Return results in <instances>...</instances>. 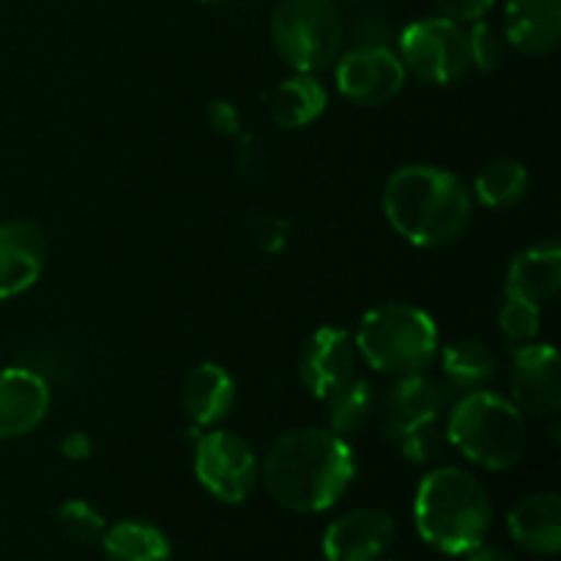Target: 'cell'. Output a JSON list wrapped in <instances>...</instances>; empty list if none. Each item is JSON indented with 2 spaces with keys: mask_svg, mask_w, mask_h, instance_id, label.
<instances>
[{
  "mask_svg": "<svg viewBox=\"0 0 561 561\" xmlns=\"http://www.w3.org/2000/svg\"><path fill=\"white\" fill-rule=\"evenodd\" d=\"M261 477L279 507L301 515L323 513L334 507L354 482V449L327 427H299L266 449Z\"/></svg>",
  "mask_w": 561,
  "mask_h": 561,
  "instance_id": "1",
  "label": "cell"
},
{
  "mask_svg": "<svg viewBox=\"0 0 561 561\" xmlns=\"http://www.w3.org/2000/svg\"><path fill=\"white\" fill-rule=\"evenodd\" d=\"M383 214L394 233L414 247H444L471 222V192L436 164H405L383 184Z\"/></svg>",
  "mask_w": 561,
  "mask_h": 561,
  "instance_id": "2",
  "label": "cell"
},
{
  "mask_svg": "<svg viewBox=\"0 0 561 561\" xmlns=\"http://www.w3.org/2000/svg\"><path fill=\"white\" fill-rule=\"evenodd\" d=\"M201 3H222V0H201Z\"/></svg>",
  "mask_w": 561,
  "mask_h": 561,
  "instance_id": "34",
  "label": "cell"
},
{
  "mask_svg": "<svg viewBox=\"0 0 561 561\" xmlns=\"http://www.w3.org/2000/svg\"><path fill=\"white\" fill-rule=\"evenodd\" d=\"M354 345L373 370L409 378L433 365L438 354V329L420 307L387 301L362 316Z\"/></svg>",
  "mask_w": 561,
  "mask_h": 561,
  "instance_id": "5",
  "label": "cell"
},
{
  "mask_svg": "<svg viewBox=\"0 0 561 561\" xmlns=\"http://www.w3.org/2000/svg\"><path fill=\"white\" fill-rule=\"evenodd\" d=\"M466 557H469V561H515L507 551H502V548L485 546V542H482V546H477L474 551L466 553Z\"/></svg>",
  "mask_w": 561,
  "mask_h": 561,
  "instance_id": "33",
  "label": "cell"
},
{
  "mask_svg": "<svg viewBox=\"0 0 561 561\" xmlns=\"http://www.w3.org/2000/svg\"><path fill=\"white\" fill-rule=\"evenodd\" d=\"M559 351L548 343L515 345L510 365L513 403L535 420H553L561 409Z\"/></svg>",
  "mask_w": 561,
  "mask_h": 561,
  "instance_id": "11",
  "label": "cell"
},
{
  "mask_svg": "<svg viewBox=\"0 0 561 561\" xmlns=\"http://www.w3.org/2000/svg\"><path fill=\"white\" fill-rule=\"evenodd\" d=\"M184 411L197 427H217L236 405V381L225 367L203 362L186 376L181 389Z\"/></svg>",
  "mask_w": 561,
  "mask_h": 561,
  "instance_id": "19",
  "label": "cell"
},
{
  "mask_svg": "<svg viewBox=\"0 0 561 561\" xmlns=\"http://www.w3.org/2000/svg\"><path fill=\"white\" fill-rule=\"evenodd\" d=\"M561 288V250L557 241L535 244L518 252L507 268L504 279V296L531 301L542 307L546 301L557 299Z\"/></svg>",
  "mask_w": 561,
  "mask_h": 561,
  "instance_id": "17",
  "label": "cell"
},
{
  "mask_svg": "<svg viewBox=\"0 0 561 561\" xmlns=\"http://www.w3.org/2000/svg\"><path fill=\"white\" fill-rule=\"evenodd\" d=\"M466 38H469V60L474 69L480 71H496L504 60V42L502 33L493 25H488L485 20L471 22V31H466Z\"/></svg>",
  "mask_w": 561,
  "mask_h": 561,
  "instance_id": "27",
  "label": "cell"
},
{
  "mask_svg": "<svg viewBox=\"0 0 561 561\" xmlns=\"http://www.w3.org/2000/svg\"><path fill=\"white\" fill-rule=\"evenodd\" d=\"M329 409V431L337 436L348 438L365 431L370 420L376 416V389L367 378H351L348 383L337 389L329 400H323Z\"/></svg>",
  "mask_w": 561,
  "mask_h": 561,
  "instance_id": "23",
  "label": "cell"
},
{
  "mask_svg": "<svg viewBox=\"0 0 561 561\" xmlns=\"http://www.w3.org/2000/svg\"><path fill=\"white\" fill-rule=\"evenodd\" d=\"M442 16L455 22H477L485 20L491 14V9L496 5V0H431Z\"/></svg>",
  "mask_w": 561,
  "mask_h": 561,
  "instance_id": "29",
  "label": "cell"
},
{
  "mask_svg": "<svg viewBox=\"0 0 561 561\" xmlns=\"http://www.w3.org/2000/svg\"><path fill=\"white\" fill-rule=\"evenodd\" d=\"M327 88L316 80V75L296 71L294 77H288V80L274 88L272 99H268V110H272V121L277 126L301 129L327 110Z\"/></svg>",
  "mask_w": 561,
  "mask_h": 561,
  "instance_id": "21",
  "label": "cell"
},
{
  "mask_svg": "<svg viewBox=\"0 0 561 561\" xmlns=\"http://www.w3.org/2000/svg\"><path fill=\"white\" fill-rule=\"evenodd\" d=\"M499 327L510 343H535L540 334V307L515 299V296H504L502 307H499Z\"/></svg>",
  "mask_w": 561,
  "mask_h": 561,
  "instance_id": "26",
  "label": "cell"
},
{
  "mask_svg": "<svg viewBox=\"0 0 561 561\" xmlns=\"http://www.w3.org/2000/svg\"><path fill=\"white\" fill-rule=\"evenodd\" d=\"M449 405V389L425 373L398 378L381 405L383 436L398 447L409 463H433L442 455V416Z\"/></svg>",
  "mask_w": 561,
  "mask_h": 561,
  "instance_id": "6",
  "label": "cell"
},
{
  "mask_svg": "<svg viewBox=\"0 0 561 561\" xmlns=\"http://www.w3.org/2000/svg\"><path fill=\"white\" fill-rule=\"evenodd\" d=\"M356 345L345 329L323 327L307 340L299 359V376L316 400H329L343 383L354 378Z\"/></svg>",
  "mask_w": 561,
  "mask_h": 561,
  "instance_id": "12",
  "label": "cell"
},
{
  "mask_svg": "<svg viewBox=\"0 0 561 561\" xmlns=\"http://www.w3.org/2000/svg\"><path fill=\"white\" fill-rule=\"evenodd\" d=\"M53 392L42 373L27 367L0 370V438H22L47 416Z\"/></svg>",
  "mask_w": 561,
  "mask_h": 561,
  "instance_id": "15",
  "label": "cell"
},
{
  "mask_svg": "<svg viewBox=\"0 0 561 561\" xmlns=\"http://www.w3.org/2000/svg\"><path fill=\"white\" fill-rule=\"evenodd\" d=\"M444 436L469 463L485 471L513 469L529 447L524 411L491 389L460 394L449 409Z\"/></svg>",
  "mask_w": 561,
  "mask_h": 561,
  "instance_id": "4",
  "label": "cell"
},
{
  "mask_svg": "<svg viewBox=\"0 0 561 561\" xmlns=\"http://www.w3.org/2000/svg\"><path fill=\"white\" fill-rule=\"evenodd\" d=\"M507 529L524 551L557 557L561 551V499L557 493H531L507 515Z\"/></svg>",
  "mask_w": 561,
  "mask_h": 561,
  "instance_id": "18",
  "label": "cell"
},
{
  "mask_svg": "<svg viewBox=\"0 0 561 561\" xmlns=\"http://www.w3.org/2000/svg\"><path fill=\"white\" fill-rule=\"evenodd\" d=\"M107 561H170V540L164 531L142 520H124L102 535Z\"/></svg>",
  "mask_w": 561,
  "mask_h": 561,
  "instance_id": "22",
  "label": "cell"
},
{
  "mask_svg": "<svg viewBox=\"0 0 561 561\" xmlns=\"http://www.w3.org/2000/svg\"><path fill=\"white\" fill-rule=\"evenodd\" d=\"M496 354L488 343L471 337L453 340L442 351V376L449 394H469L477 389H488L496 378Z\"/></svg>",
  "mask_w": 561,
  "mask_h": 561,
  "instance_id": "20",
  "label": "cell"
},
{
  "mask_svg": "<svg viewBox=\"0 0 561 561\" xmlns=\"http://www.w3.org/2000/svg\"><path fill=\"white\" fill-rule=\"evenodd\" d=\"M504 42L529 58L551 55L561 42V0H507Z\"/></svg>",
  "mask_w": 561,
  "mask_h": 561,
  "instance_id": "16",
  "label": "cell"
},
{
  "mask_svg": "<svg viewBox=\"0 0 561 561\" xmlns=\"http://www.w3.org/2000/svg\"><path fill=\"white\" fill-rule=\"evenodd\" d=\"M288 219L277 217V214H261L252 222V239H255L257 250L266 252V255H277L283 252L285 241H288Z\"/></svg>",
  "mask_w": 561,
  "mask_h": 561,
  "instance_id": "28",
  "label": "cell"
},
{
  "mask_svg": "<svg viewBox=\"0 0 561 561\" xmlns=\"http://www.w3.org/2000/svg\"><path fill=\"white\" fill-rule=\"evenodd\" d=\"M47 263V236L36 222H0V301L14 299L38 283Z\"/></svg>",
  "mask_w": 561,
  "mask_h": 561,
  "instance_id": "13",
  "label": "cell"
},
{
  "mask_svg": "<svg viewBox=\"0 0 561 561\" xmlns=\"http://www.w3.org/2000/svg\"><path fill=\"white\" fill-rule=\"evenodd\" d=\"M195 474L214 499L241 504L255 491L261 463L244 438L208 427L195 442Z\"/></svg>",
  "mask_w": 561,
  "mask_h": 561,
  "instance_id": "9",
  "label": "cell"
},
{
  "mask_svg": "<svg viewBox=\"0 0 561 561\" xmlns=\"http://www.w3.org/2000/svg\"><path fill=\"white\" fill-rule=\"evenodd\" d=\"M394 542V520L381 510H354L323 535L327 561H381Z\"/></svg>",
  "mask_w": 561,
  "mask_h": 561,
  "instance_id": "14",
  "label": "cell"
},
{
  "mask_svg": "<svg viewBox=\"0 0 561 561\" xmlns=\"http://www.w3.org/2000/svg\"><path fill=\"white\" fill-rule=\"evenodd\" d=\"M405 66L392 47H354L334 60L337 91L354 104L378 107L403 91Z\"/></svg>",
  "mask_w": 561,
  "mask_h": 561,
  "instance_id": "10",
  "label": "cell"
},
{
  "mask_svg": "<svg viewBox=\"0 0 561 561\" xmlns=\"http://www.w3.org/2000/svg\"><path fill=\"white\" fill-rule=\"evenodd\" d=\"M208 124L219 131V135H239L241 131V115L236 110V104L217 99V102L208 104Z\"/></svg>",
  "mask_w": 561,
  "mask_h": 561,
  "instance_id": "30",
  "label": "cell"
},
{
  "mask_svg": "<svg viewBox=\"0 0 561 561\" xmlns=\"http://www.w3.org/2000/svg\"><path fill=\"white\" fill-rule=\"evenodd\" d=\"M268 33L290 69L316 75L340 58L345 27L334 0H277Z\"/></svg>",
  "mask_w": 561,
  "mask_h": 561,
  "instance_id": "7",
  "label": "cell"
},
{
  "mask_svg": "<svg viewBox=\"0 0 561 561\" xmlns=\"http://www.w3.org/2000/svg\"><path fill=\"white\" fill-rule=\"evenodd\" d=\"M60 455H64L66 460H71V463H82V460H88L93 455L91 436L82 431L66 433V436L60 438Z\"/></svg>",
  "mask_w": 561,
  "mask_h": 561,
  "instance_id": "31",
  "label": "cell"
},
{
  "mask_svg": "<svg viewBox=\"0 0 561 561\" xmlns=\"http://www.w3.org/2000/svg\"><path fill=\"white\" fill-rule=\"evenodd\" d=\"M491 520V496L474 474L442 466L422 477L414 496V524L427 546L463 557L485 542Z\"/></svg>",
  "mask_w": 561,
  "mask_h": 561,
  "instance_id": "3",
  "label": "cell"
},
{
  "mask_svg": "<svg viewBox=\"0 0 561 561\" xmlns=\"http://www.w3.org/2000/svg\"><path fill=\"white\" fill-rule=\"evenodd\" d=\"M529 192V170L515 159H493L477 173L474 195L488 208H510Z\"/></svg>",
  "mask_w": 561,
  "mask_h": 561,
  "instance_id": "24",
  "label": "cell"
},
{
  "mask_svg": "<svg viewBox=\"0 0 561 561\" xmlns=\"http://www.w3.org/2000/svg\"><path fill=\"white\" fill-rule=\"evenodd\" d=\"M58 526L64 529V535L69 540L82 542V546H91V542L102 540V535L107 531V520L99 513L93 504L82 502V499H71L64 507L58 510Z\"/></svg>",
  "mask_w": 561,
  "mask_h": 561,
  "instance_id": "25",
  "label": "cell"
},
{
  "mask_svg": "<svg viewBox=\"0 0 561 561\" xmlns=\"http://www.w3.org/2000/svg\"><path fill=\"white\" fill-rule=\"evenodd\" d=\"M239 168L241 173L247 175V179H261L263 170H266V162H263L261 157V148L252 142V137H247L244 142H241V151H239Z\"/></svg>",
  "mask_w": 561,
  "mask_h": 561,
  "instance_id": "32",
  "label": "cell"
},
{
  "mask_svg": "<svg viewBox=\"0 0 561 561\" xmlns=\"http://www.w3.org/2000/svg\"><path fill=\"white\" fill-rule=\"evenodd\" d=\"M398 55L405 71L433 85H449L471 69L469 38H466L463 25L447 16L411 22L400 33Z\"/></svg>",
  "mask_w": 561,
  "mask_h": 561,
  "instance_id": "8",
  "label": "cell"
}]
</instances>
